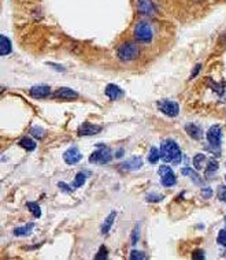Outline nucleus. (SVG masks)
Here are the masks:
<instances>
[{"mask_svg": "<svg viewBox=\"0 0 226 260\" xmlns=\"http://www.w3.org/2000/svg\"><path fill=\"white\" fill-rule=\"evenodd\" d=\"M160 159L165 163L180 165L182 160V152H181L180 145L172 139L165 140L160 145Z\"/></svg>", "mask_w": 226, "mask_h": 260, "instance_id": "1", "label": "nucleus"}, {"mask_svg": "<svg viewBox=\"0 0 226 260\" xmlns=\"http://www.w3.org/2000/svg\"><path fill=\"white\" fill-rule=\"evenodd\" d=\"M117 56L122 62H132V60H136L140 56V48L133 41H125V43L119 45V48L117 51Z\"/></svg>", "mask_w": 226, "mask_h": 260, "instance_id": "2", "label": "nucleus"}, {"mask_svg": "<svg viewBox=\"0 0 226 260\" xmlns=\"http://www.w3.org/2000/svg\"><path fill=\"white\" fill-rule=\"evenodd\" d=\"M133 35H135V39L139 43H143V44H147V43H151L152 39H154V31H152V27L148 22L145 21H140L137 22V25L135 26V30H133Z\"/></svg>", "mask_w": 226, "mask_h": 260, "instance_id": "3", "label": "nucleus"}, {"mask_svg": "<svg viewBox=\"0 0 226 260\" xmlns=\"http://www.w3.org/2000/svg\"><path fill=\"white\" fill-rule=\"evenodd\" d=\"M111 159H113V156H111V149L107 145H104V144H100L99 148L96 149L95 152L89 156V161L93 163V165H107V163L111 161Z\"/></svg>", "mask_w": 226, "mask_h": 260, "instance_id": "4", "label": "nucleus"}, {"mask_svg": "<svg viewBox=\"0 0 226 260\" xmlns=\"http://www.w3.org/2000/svg\"><path fill=\"white\" fill-rule=\"evenodd\" d=\"M156 107L162 114H165L166 117L170 118H176L178 117V114H180V106L176 102H173V100L169 99H163L159 100L158 103H156Z\"/></svg>", "mask_w": 226, "mask_h": 260, "instance_id": "5", "label": "nucleus"}, {"mask_svg": "<svg viewBox=\"0 0 226 260\" xmlns=\"http://www.w3.org/2000/svg\"><path fill=\"white\" fill-rule=\"evenodd\" d=\"M207 141L210 147L214 149H219L222 143V129L219 125H213L207 132Z\"/></svg>", "mask_w": 226, "mask_h": 260, "instance_id": "6", "label": "nucleus"}, {"mask_svg": "<svg viewBox=\"0 0 226 260\" xmlns=\"http://www.w3.org/2000/svg\"><path fill=\"white\" fill-rule=\"evenodd\" d=\"M136 9H137V13L144 17H154L155 14L158 13L156 5L152 0H137Z\"/></svg>", "mask_w": 226, "mask_h": 260, "instance_id": "7", "label": "nucleus"}, {"mask_svg": "<svg viewBox=\"0 0 226 260\" xmlns=\"http://www.w3.org/2000/svg\"><path fill=\"white\" fill-rule=\"evenodd\" d=\"M159 175H160V184L166 188H172L177 184V177L174 171L170 169V166H162L159 169Z\"/></svg>", "mask_w": 226, "mask_h": 260, "instance_id": "8", "label": "nucleus"}, {"mask_svg": "<svg viewBox=\"0 0 226 260\" xmlns=\"http://www.w3.org/2000/svg\"><path fill=\"white\" fill-rule=\"evenodd\" d=\"M82 159V155L81 152L78 151L76 147H72V148H69L63 155V160L68 163V165H77L78 161H81Z\"/></svg>", "mask_w": 226, "mask_h": 260, "instance_id": "9", "label": "nucleus"}, {"mask_svg": "<svg viewBox=\"0 0 226 260\" xmlns=\"http://www.w3.org/2000/svg\"><path fill=\"white\" fill-rule=\"evenodd\" d=\"M29 94L32 96L33 99H44V98H48L51 94V88L48 85H36L30 88Z\"/></svg>", "mask_w": 226, "mask_h": 260, "instance_id": "10", "label": "nucleus"}, {"mask_svg": "<svg viewBox=\"0 0 226 260\" xmlns=\"http://www.w3.org/2000/svg\"><path fill=\"white\" fill-rule=\"evenodd\" d=\"M102 132V126L93 125V123H82L80 127H78V135L84 137V136H95L98 133Z\"/></svg>", "mask_w": 226, "mask_h": 260, "instance_id": "11", "label": "nucleus"}, {"mask_svg": "<svg viewBox=\"0 0 226 260\" xmlns=\"http://www.w3.org/2000/svg\"><path fill=\"white\" fill-rule=\"evenodd\" d=\"M143 167V159L140 156H133L121 165V169L125 171H136Z\"/></svg>", "mask_w": 226, "mask_h": 260, "instance_id": "12", "label": "nucleus"}, {"mask_svg": "<svg viewBox=\"0 0 226 260\" xmlns=\"http://www.w3.org/2000/svg\"><path fill=\"white\" fill-rule=\"evenodd\" d=\"M55 99H62V100H72V99H77L78 93L72 88H60L58 92H55L54 94Z\"/></svg>", "mask_w": 226, "mask_h": 260, "instance_id": "13", "label": "nucleus"}, {"mask_svg": "<svg viewBox=\"0 0 226 260\" xmlns=\"http://www.w3.org/2000/svg\"><path fill=\"white\" fill-rule=\"evenodd\" d=\"M104 94H106L110 100L115 102V100H118L122 96L123 92L122 89L118 85H115V84H109V85L106 86V89H104Z\"/></svg>", "mask_w": 226, "mask_h": 260, "instance_id": "14", "label": "nucleus"}, {"mask_svg": "<svg viewBox=\"0 0 226 260\" xmlns=\"http://www.w3.org/2000/svg\"><path fill=\"white\" fill-rule=\"evenodd\" d=\"M185 132L193 140L203 139V130H202L200 126L196 125V123H188V125H185Z\"/></svg>", "mask_w": 226, "mask_h": 260, "instance_id": "15", "label": "nucleus"}, {"mask_svg": "<svg viewBox=\"0 0 226 260\" xmlns=\"http://www.w3.org/2000/svg\"><path fill=\"white\" fill-rule=\"evenodd\" d=\"M11 51H13L11 40L7 36H5V35H2V37H0V55L6 56V55L11 54Z\"/></svg>", "mask_w": 226, "mask_h": 260, "instance_id": "16", "label": "nucleus"}, {"mask_svg": "<svg viewBox=\"0 0 226 260\" xmlns=\"http://www.w3.org/2000/svg\"><path fill=\"white\" fill-rule=\"evenodd\" d=\"M19 147H22L25 151H27V152H32V151H35L37 147L36 141L33 139H30V137H22V139L19 140Z\"/></svg>", "mask_w": 226, "mask_h": 260, "instance_id": "17", "label": "nucleus"}, {"mask_svg": "<svg viewBox=\"0 0 226 260\" xmlns=\"http://www.w3.org/2000/svg\"><path fill=\"white\" fill-rule=\"evenodd\" d=\"M33 228H35V223H27L25 226H19V228H15L14 229V236L17 237H25V236H29L32 233Z\"/></svg>", "mask_w": 226, "mask_h": 260, "instance_id": "18", "label": "nucleus"}, {"mask_svg": "<svg viewBox=\"0 0 226 260\" xmlns=\"http://www.w3.org/2000/svg\"><path fill=\"white\" fill-rule=\"evenodd\" d=\"M115 216H117V212L115 211H113L111 214H110L107 218H106V220H104V223L102 224V234H109V232L111 230V228H113V223L114 220H115Z\"/></svg>", "mask_w": 226, "mask_h": 260, "instance_id": "19", "label": "nucleus"}, {"mask_svg": "<svg viewBox=\"0 0 226 260\" xmlns=\"http://www.w3.org/2000/svg\"><path fill=\"white\" fill-rule=\"evenodd\" d=\"M196 171L198 170H193V169H189V167H184V169L181 170V173H182L184 175H186V177H189L195 184L202 185V180L199 178V174H198Z\"/></svg>", "mask_w": 226, "mask_h": 260, "instance_id": "20", "label": "nucleus"}, {"mask_svg": "<svg viewBox=\"0 0 226 260\" xmlns=\"http://www.w3.org/2000/svg\"><path fill=\"white\" fill-rule=\"evenodd\" d=\"M207 161V157H206V155L204 153H196L193 157V167L195 170H202L204 167V163Z\"/></svg>", "mask_w": 226, "mask_h": 260, "instance_id": "21", "label": "nucleus"}, {"mask_svg": "<svg viewBox=\"0 0 226 260\" xmlns=\"http://www.w3.org/2000/svg\"><path fill=\"white\" fill-rule=\"evenodd\" d=\"M159 159H160V149L152 147V148L149 149L148 161L151 163V165H156Z\"/></svg>", "mask_w": 226, "mask_h": 260, "instance_id": "22", "label": "nucleus"}, {"mask_svg": "<svg viewBox=\"0 0 226 260\" xmlns=\"http://www.w3.org/2000/svg\"><path fill=\"white\" fill-rule=\"evenodd\" d=\"M86 181V175L84 174V173H77L76 174V178H74V181H73V189H77V188H81L82 185L85 184Z\"/></svg>", "mask_w": 226, "mask_h": 260, "instance_id": "23", "label": "nucleus"}, {"mask_svg": "<svg viewBox=\"0 0 226 260\" xmlns=\"http://www.w3.org/2000/svg\"><path fill=\"white\" fill-rule=\"evenodd\" d=\"M26 207L29 208V211L32 212L35 218H40V216H41V208L36 202L26 203Z\"/></svg>", "mask_w": 226, "mask_h": 260, "instance_id": "24", "label": "nucleus"}, {"mask_svg": "<svg viewBox=\"0 0 226 260\" xmlns=\"http://www.w3.org/2000/svg\"><path fill=\"white\" fill-rule=\"evenodd\" d=\"M219 169V165H218V161L215 159H210L208 160V165H207V169H206V175H211L214 174L215 171Z\"/></svg>", "mask_w": 226, "mask_h": 260, "instance_id": "25", "label": "nucleus"}, {"mask_svg": "<svg viewBox=\"0 0 226 260\" xmlns=\"http://www.w3.org/2000/svg\"><path fill=\"white\" fill-rule=\"evenodd\" d=\"M30 135H32L35 139L41 140V139H44L45 130L43 129V127H40V126H33L32 129H30Z\"/></svg>", "mask_w": 226, "mask_h": 260, "instance_id": "26", "label": "nucleus"}, {"mask_svg": "<svg viewBox=\"0 0 226 260\" xmlns=\"http://www.w3.org/2000/svg\"><path fill=\"white\" fill-rule=\"evenodd\" d=\"M162 199H165L162 194H156V193H148V194L145 196V200L148 203H159L162 202Z\"/></svg>", "mask_w": 226, "mask_h": 260, "instance_id": "27", "label": "nucleus"}, {"mask_svg": "<svg viewBox=\"0 0 226 260\" xmlns=\"http://www.w3.org/2000/svg\"><path fill=\"white\" fill-rule=\"evenodd\" d=\"M109 257V251H107V248L104 247V245H102L99 249V252H98V255L95 256V259H99V260H106Z\"/></svg>", "mask_w": 226, "mask_h": 260, "instance_id": "28", "label": "nucleus"}, {"mask_svg": "<svg viewBox=\"0 0 226 260\" xmlns=\"http://www.w3.org/2000/svg\"><path fill=\"white\" fill-rule=\"evenodd\" d=\"M217 242L219 245L226 248V229L219 230V233H218L217 236Z\"/></svg>", "mask_w": 226, "mask_h": 260, "instance_id": "29", "label": "nucleus"}, {"mask_svg": "<svg viewBox=\"0 0 226 260\" xmlns=\"http://www.w3.org/2000/svg\"><path fill=\"white\" fill-rule=\"evenodd\" d=\"M218 199L221 200V202L226 203V185H219L218 186Z\"/></svg>", "mask_w": 226, "mask_h": 260, "instance_id": "30", "label": "nucleus"}, {"mask_svg": "<svg viewBox=\"0 0 226 260\" xmlns=\"http://www.w3.org/2000/svg\"><path fill=\"white\" fill-rule=\"evenodd\" d=\"M129 257H131L132 260H144L145 255H144V252H141V251H132Z\"/></svg>", "mask_w": 226, "mask_h": 260, "instance_id": "31", "label": "nucleus"}, {"mask_svg": "<svg viewBox=\"0 0 226 260\" xmlns=\"http://www.w3.org/2000/svg\"><path fill=\"white\" fill-rule=\"evenodd\" d=\"M211 196H213V189H211V188H203V189H202V198L210 199Z\"/></svg>", "mask_w": 226, "mask_h": 260, "instance_id": "32", "label": "nucleus"}, {"mask_svg": "<svg viewBox=\"0 0 226 260\" xmlns=\"http://www.w3.org/2000/svg\"><path fill=\"white\" fill-rule=\"evenodd\" d=\"M58 186L63 193H72V190H73V186L70 188V186H69L68 184H64V182H59Z\"/></svg>", "mask_w": 226, "mask_h": 260, "instance_id": "33", "label": "nucleus"}, {"mask_svg": "<svg viewBox=\"0 0 226 260\" xmlns=\"http://www.w3.org/2000/svg\"><path fill=\"white\" fill-rule=\"evenodd\" d=\"M192 257H193V259H204L206 256H204V252L202 251V249H196V251H193V253H192Z\"/></svg>", "mask_w": 226, "mask_h": 260, "instance_id": "34", "label": "nucleus"}, {"mask_svg": "<svg viewBox=\"0 0 226 260\" xmlns=\"http://www.w3.org/2000/svg\"><path fill=\"white\" fill-rule=\"evenodd\" d=\"M139 234H140V232H139V226L136 228L135 232H133V237H132V244H137V241H139Z\"/></svg>", "mask_w": 226, "mask_h": 260, "instance_id": "35", "label": "nucleus"}, {"mask_svg": "<svg viewBox=\"0 0 226 260\" xmlns=\"http://www.w3.org/2000/svg\"><path fill=\"white\" fill-rule=\"evenodd\" d=\"M200 70H202V64H196L193 69V73H192V76H190V78H195V76H196V74H199Z\"/></svg>", "mask_w": 226, "mask_h": 260, "instance_id": "36", "label": "nucleus"}, {"mask_svg": "<svg viewBox=\"0 0 226 260\" xmlns=\"http://www.w3.org/2000/svg\"><path fill=\"white\" fill-rule=\"evenodd\" d=\"M50 66H52L54 69H56V70H59V72H64V69H62L60 66H58V64H54V63H48Z\"/></svg>", "mask_w": 226, "mask_h": 260, "instance_id": "37", "label": "nucleus"}, {"mask_svg": "<svg viewBox=\"0 0 226 260\" xmlns=\"http://www.w3.org/2000/svg\"><path fill=\"white\" fill-rule=\"evenodd\" d=\"M123 156V149H118L117 155H115V157H122Z\"/></svg>", "mask_w": 226, "mask_h": 260, "instance_id": "38", "label": "nucleus"}, {"mask_svg": "<svg viewBox=\"0 0 226 260\" xmlns=\"http://www.w3.org/2000/svg\"><path fill=\"white\" fill-rule=\"evenodd\" d=\"M225 181H226V175H225Z\"/></svg>", "mask_w": 226, "mask_h": 260, "instance_id": "39", "label": "nucleus"}, {"mask_svg": "<svg viewBox=\"0 0 226 260\" xmlns=\"http://www.w3.org/2000/svg\"><path fill=\"white\" fill-rule=\"evenodd\" d=\"M225 165H226V163H225Z\"/></svg>", "mask_w": 226, "mask_h": 260, "instance_id": "40", "label": "nucleus"}]
</instances>
